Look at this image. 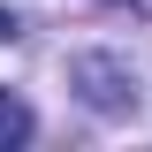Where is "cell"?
<instances>
[{
  "label": "cell",
  "mask_w": 152,
  "mask_h": 152,
  "mask_svg": "<svg viewBox=\"0 0 152 152\" xmlns=\"http://www.w3.org/2000/svg\"><path fill=\"white\" fill-rule=\"evenodd\" d=\"M69 91L84 99V107L99 114V122H129L137 114V61L129 53H107V46H84V53L69 61Z\"/></svg>",
  "instance_id": "obj_1"
},
{
  "label": "cell",
  "mask_w": 152,
  "mask_h": 152,
  "mask_svg": "<svg viewBox=\"0 0 152 152\" xmlns=\"http://www.w3.org/2000/svg\"><path fill=\"white\" fill-rule=\"evenodd\" d=\"M31 137H38V114L23 107V91H0V152L31 145Z\"/></svg>",
  "instance_id": "obj_2"
}]
</instances>
